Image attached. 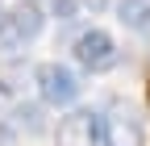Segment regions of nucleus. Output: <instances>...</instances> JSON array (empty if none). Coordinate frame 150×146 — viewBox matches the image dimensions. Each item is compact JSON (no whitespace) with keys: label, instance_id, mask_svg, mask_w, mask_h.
<instances>
[{"label":"nucleus","instance_id":"nucleus-5","mask_svg":"<svg viewBox=\"0 0 150 146\" xmlns=\"http://www.w3.org/2000/svg\"><path fill=\"white\" fill-rule=\"evenodd\" d=\"M104 146H146V130L129 104H112L104 117Z\"/></svg>","mask_w":150,"mask_h":146},{"label":"nucleus","instance_id":"nucleus-6","mask_svg":"<svg viewBox=\"0 0 150 146\" xmlns=\"http://www.w3.org/2000/svg\"><path fill=\"white\" fill-rule=\"evenodd\" d=\"M117 21L125 29H146L150 25V0H117Z\"/></svg>","mask_w":150,"mask_h":146},{"label":"nucleus","instance_id":"nucleus-8","mask_svg":"<svg viewBox=\"0 0 150 146\" xmlns=\"http://www.w3.org/2000/svg\"><path fill=\"white\" fill-rule=\"evenodd\" d=\"M38 9H42L46 17H54V21H75V9H79V0H33Z\"/></svg>","mask_w":150,"mask_h":146},{"label":"nucleus","instance_id":"nucleus-10","mask_svg":"<svg viewBox=\"0 0 150 146\" xmlns=\"http://www.w3.org/2000/svg\"><path fill=\"white\" fill-rule=\"evenodd\" d=\"M146 100H150V79H146Z\"/></svg>","mask_w":150,"mask_h":146},{"label":"nucleus","instance_id":"nucleus-4","mask_svg":"<svg viewBox=\"0 0 150 146\" xmlns=\"http://www.w3.org/2000/svg\"><path fill=\"white\" fill-rule=\"evenodd\" d=\"M54 138H59V146H96V142H104V121L92 108H75L59 121Z\"/></svg>","mask_w":150,"mask_h":146},{"label":"nucleus","instance_id":"nucleus-3","mask_svg":"<svg viewBox=\"0 0 150 146\" xmlns=\"http://www.w3.org/2000/svg\"><path fill=\"white\" fill-rule=\"evenodd\" d=\"M33 84H38V92H42V100L54 104V108H63V104H71L79 96V75H75L71 67H63V63H42L33 71Z\"/></svg>","mask_w":150,"mask_h":146},{"label":"nucleus","instance_id":"nucleus-7","mask_svg":"<svg viewBox=\"0 0 150 146\" xmlns=\"http://www.w3.org/2000/svg\"><path fill=\"white\" fill-rule=\"evenodd\" d=\"M13 125H17V130H29V134H42L46 130V117H42L38 104H17L13 108Z\"/></svg>","mask_w":150,"mask_h":146},{"label":"nucleus","instance_id":"nucleus-2","mask_svg":"<svg viewBox=\"0 0 150 146\" xmlns=\"http://www.w3.org/2000/svg\"><path fill=\"white\" fill-rule=\"evenodd\" d=\"M75 63H79L83 71H92V75H100V71H112L117 67V59H121V50H117V42L108 38L104 29H83L79 38H75Z\"/></svg>","mask_w":150,"mask_h":146},{"label":"nucleus","instance_id":"nucleus-9","mask_svg":"<svg viewBox=\"0 0 150 146\" xmlns=\"http://www.w3.org/2000/svg\"><path fill=\"white\" fill-rule=\"evenodd\" d=\"M0 146H17V134H13V125H0Z\"/></svg>","mask_w":150,"mask_h":146},{"label":"nucleus","instance_id":"nucleus-1","mask_svg":"<svg viewBox=\"0 0 150 146\" xmlns=\"http://www.w3.org/2000/svg\"><path fill=\"white\" fill-rule=\"evenodd\" d=\"M42 9L33 4V0H25V4H17V9H8V13H0V50H8V54H17V50H25L38 33H42Z\"/></svg>","mask_w":150,"mask_h":146}]
</instances>
